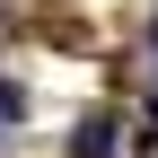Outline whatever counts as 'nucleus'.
<instances>
[{
    "label": "nucleus",
    "mask_w": 158,
    "mask_h": 158,
    "mask_svg": "<svg viewBox=\"0 0 158 158\" xmlns=\"http://www.w3.org/2000/svg\"><path fill=\"white\" fill-rule=\"evenodd\" d=\"M123 149V132H114V114H88V123L70 132V158H114Z\"/></svg>",
    "instance_id": "obj_1"
},
{
    "label": "nucleus",
    "mask_w": 158,
    "mask_h": 158,
    "mask_svg": "<svg viewBox=\"0 0 158 158\" xmlns=\"http://www.w3.org/2000/svg\"><path fill=\"white\" fill-rule=\"evenodd\" d=\"M9 114H27V97H18L9 79H0V123H9Z\"/></svg>",
    "instance_id": "obj_2"
}]
</instances>
